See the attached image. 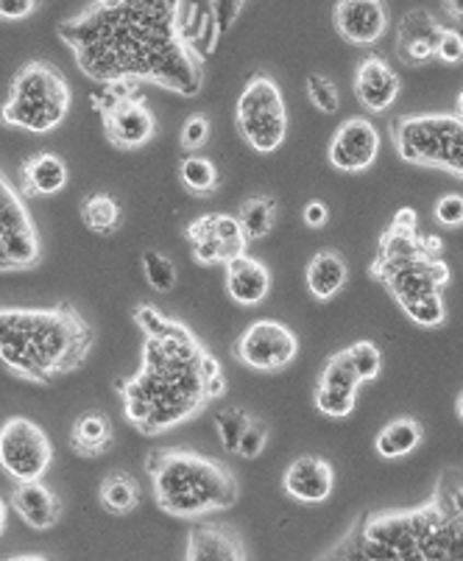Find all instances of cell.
Segmentation results:
<instances>
[{"instance_id": "8d00e7d4", "label": "cell", "mask_w": 463, "mask_h": 561, "mask_svg": "<svg viewBox=\"0 0 463 561\" xmlns=\"http://www.w3.org/2000/svg\"><path fill=\"white\" fill-rule=\"evenodd\" d=\"M268 438H271V431H268V422L259 420V416H252V422L246 425V431H243L241 442H238V456L246 458V461H252V458L263 456V450H266Z\"/></svg>"}, {"instance_id": "5b68a950", "label": "cell", "mask_w": 463, "mask_h": 561, "mask_svg": "<svg viewBox=\"0 0 463 561\" xmlns=\"http://www.w3.org/2000/svg\"><path fill=\"white\" fill-rule=\"evenodd\" d=\"M441 247V238L419 232L414 207H402L380 238L378 257L371 263V277L419 328H441L447 321L444 290L452 274Z\"/></svg>"}, {"instance_id": "4dcf8cb0", "label": "cell", "mask_w": 463, "mask_h": 561, "mask_svg": "<svg viewBox=\"0 0 463 561\" xmlns=\"http://www.w3.org/2000/svg\"><path fill=\"white\" fill-rule=\"evenodd\" d=\"M360 386H363V382H360L358 371H355L352 366V358H349V352L346 350L335 352L333 358L327 360V366H324L322 377H319V389L358 394Z\"/></svg>"}, {"instance_id": "f35d334b", "label": "cell", "mask_w": 463, "mask_h": 561, "mask_svg": "<svg viewBox=\"0 0 463 561\" xmlns=\"http://www.w3.org/2000/svg\"><path fill=\"white\" fill-rule=\"evenodd\" d=\"M436 59L447 65L463 62V32L461 28H441L439 48H436Z\"/></svg>"}, {"instance_id": "7c38bea8", "label": "cell", "mask_w": 463, "mask_h": 561, "mask_svg": "<svg viewBox=\"0 0 463 561\" xmlns=\"http://www.w3.org/2000/svg\"><path fill=\"white\" fill-rule=\"evenodd\" d=\"M54 463L50 436L28 416H9L0 425V469L14 483L43 481Z\"/></svg>"}, {"instance_id": "7402d4cb", "label": "cell", "mask_w": 463, "mask_h": 561, "mask_svg": "<svg viewBox=\"0 0 463 561\" xmlns=\"http://www.w3.org/2000/svg\"><path fill=\"white\" fill-rule=\"evenodd\" d=\"M68 162L54 151H39L20 165V193L25 198H48L68 187Z\"/></svg>"}, {"instance_id": "ba28073f", "label": "cell", "mask_w": 463, "mask_h": 561, "mask_svg": "<svg viewBox=\"0 0 463 561\" xmlns=\"http://www.w3.org/2000/svg\"><path fill=\"white\" fill-rule=\"evenodd\" d=\"M391 142L410 165L436 168L463 180V93L455 112L396 115L391 121Z\"/></svg>"}, {"instance_id": "5bb4252c", "label": "cell", "mask_w": 463, "mask_h": 561, "mask_svg": "<svg viewBox=\"0 0 463 561\" xmlns=\"http://www.w3.org/2000/svg\"><path fill=\"white\" fill-rule=\"evenodd\" d=\"M185 238L193 247V257L201 265H227L246 254L248 247L241 221L229 213H210V216L196 218L185 229Z\"/></svg>"}, {"instance_id": "ab89813d", "label": "cell", "mask_w": 463, "mask_h": 561, "mask_svg": "<svg viewBox=\"0 0 463 561\" xmlns=\"http://www.w3.org/2000/svg\"><path fill=\"white\" fill-rule=\"evenodd\" d=\"M243 7H246V0H210V12L212 18H216V25H218V34H227L232 25H235V20L241 18Z\"/></svg>"}, {"instance_id": "44dd1931", "label": "cell", "mask_w": 463, "mask_h": 561, "mask_svg": "<svg viewBox=\"0 0 463 561\" xmlns=\"http://www.w3.org/2000/svg\"><path fill=\"white\" fill-rule=\"evenodd\" d=\"M9 503L32 530H50L62 519V497L43 481L14 483Z\"/></svg>"}, {"instance_id": "ee69618b", "label": "cell", "mask_w": 463, "mask_h": 561, "mask_svg": "<svg viewBox=\"0 0 463 561\" xmlns=\"http://www.w3.org/2000/svg\"><path fill=\"white\" fill-rule=\"evenodd\" d=\"M7 519H9V503L0 497V537H3V530H7Z\"/></svg>"}, {"instance_id": "3957f363", "label": "cell", "mask_w": 463, "mask_h": 561, "mask_svg": "<svg viewBox=\"0 0 463 561\" xmlns=\"http://www.w3.org/2000/svg\"><path fill=\"white\" fill-rule=\"evenodd\" d=\"M322 559L444 561L463 559V469L447 467L432 497L416 508L360 514Z\"/></svg>"}, {"instance_id": "2e32d148", "label": "cell", "mask_w": 463, "mask_h": 561, "mask_svg": "<svg viewBox=\"0 0 463 561\" xmlns=\"http://www.w3.org/2000/svg\"><path fill=\"white\" fill-rule=\"evenodd\" d=\"M335 32L352 45H378L389 32V7L383 0H338Z\"/></svg>"}, {"instance_id": "277c9868", "label": "cell", "mask_w": 463, "mask_h": 561, "mask_svg": "<svg viewBox=\"0 0 463 561\" xmlns=\"http://www.w3.org/2000/svg\"><path fill=\"white\" fill-rule=\"evenodd\" d=\"M95 328L79 308H0V366L34 386H50L86 364L95 350Z\"/></svg>"}, {"instance_id": "7bdbcfd3", "label": "cell", "mask_w": 463, "mask_h": 561, "mask_svg": "<svg viewBox=\"0 0 463 561\" xmlns=\"http://www.w3.org/2000/svg\"><path fill=\"white\" fill-rule=\"evenodd\" d=\"M444 12L450 14V20L463 23V0H444Z\"/></svg>"}, {"instance_id": "30bf717a", "label": "cell", "mask_w": 463, "mask_h": 561, "mask_svg": "<svg viewBox=\"0 0 463 561\" xmlns=\"http://www.w3.org/2000/svg\"><path fill=\"white\" fill-rule=\"evenodd\" d=\"M235 129L259 154H274L288 137V106L282 87L268 73H254L235 104Z\"/></svg>"}, {"instance_id": "cb8c5ba5", "label": "cell", "mask_w": 463, "mask_h": 561, "mask_svg": "<svg viewBox=\"0 0 463 561\" xmlns=\"http://www.w3.org/2000/svg\"><path fill=\"white\" fill-rule=\"evenodd\" d=\"M346 279H349V265L333 249L315 252L310 257L308 268H304V283H308V290L319 302H329L333 297H338Z\"/></svg>"}, {"instance_id": "52a82bcc", "label": "cell", "mask_w": 463, "mask_h": 561, "mask_svg": "<svg viewBox=\"0 0 463 561\" xmlns=\"http://www.w3.org/2000/svg\"><path fill=\"white\" fill-rule=\"evenodd\" d=\"M70 104L73 93L68 76L45 59H32L9 84V99L0 106V124L28 135H48L65 124Z\"/></svg>"}, {"instance_id": "836d02e7", "label": "cell", "mask_w": 463, "mask_h": 561, "mask_svg": "<svg viewBox=\"0 0 463 561\" xmlns=\"http://www.w3.org/2000/svg\"><path fill=\"white\" fill-rule=\"evenodd\" d=\"M248 422H252V416H248L243 408H223V411L216 413V431H218V438H221L223 450L229 453L238 450V442H241Z\"/></svg>"}, {"instance_id": "8fae6325", "label": "cell", "mask_w": 463, "mask_h": 561, "mask_svg": "<svg viewBox=\"0 0 463 561\" xmlns=\"http://www.w3.org/2000/svg\"><path fill=\"white\" fill-rule=\"evenodd\" d=\"M25 202L0 168V274L28 272L43 260V238Z\"/></svg>"}, {"instance_id": "9c48e42d", "label": "cell", "mask_w": 463, "mask_h": 561, "mask_svg": "<svg viewBox=\"0 0 463 561\" xmlns=\"http://www.w3.org/2000/svg\"><path fill=\"white\" fill-rule=\"evenodd\" d=\"M140 81H106L90 104L101 115L106 140L120 151H137L149 146L157 135V115L142 95Z\"/></svg>"}, {"instance_id": "603a6c76", "label": "cell", "mask_w": 463, "mask_h": 561, "mask_svg": "<svg viewBox=\"0 0 463 561\" xmlns=\"http://www.w3.org/2000/svg\"><path fill=\"white\" fill-rule=\"evenodd\" d=\"M223 268H227V294L232 297V302H238L241 308H254V305L268 297L271 272H268V265L263 260L241 254Z\"/></svg>"}, {"instance_id": "f6af8a7d", "label": "cell", "mask_w": 463, "mask_h": 561, "mask_svg": "<svg viewBox=\"0 0 463 561\" xmlns=\"http://www.w3.org/2000/svg\"><path fill=\"white\" fill-rule=\"evenodd\" d=\"M455 411H458V416H461V420H463V391H461V394H458V402H455Z\"/></svg>"}, {"instance_id": "f1b7e54d", "label": "cell", "mask_w": 463, "mask_h": 561, "mask_svg": "<svg viewBox=\"0 0 463 561\" xmlns=\"http://www.w3.org/2000/svg\"><path fill=\"white\" fill-rule=\"evenodd\" d=\"M120 204L112 193H90V196L81 202V221L90 232L95 234H112L120 227Z\"/></svg>"}, {"instance_id": "60d3db41", "label": "cell", "mask_w": 463, "mask_h": 561, "mask_svg": "<svg viewBox=\"0 0 463 561\" xmlns=\"http://www.w3.org/2000/svg\"><path fill=\"white\" fill-rule=\"evenodd\" d=\"M39 9V0H0V23H23Z\"/></svg>"}, {"instance_id": "7a4b0ae2", "label": "cell", "mask_w": 463, "mask_h": 561, "mask_svg": "<svg viewBox=\"0 0 463 561\" xmlns=\"http://www.w3.org/2000/svg\"><path fill=\"white\" fill-rule=\"evenodd\" d=\"M131 319L142 333L140 369L115 380L124 416L140 436H162L227 394L221 364L187 324L140 302Z\"/></svg>"}, {"instance_id": "ffe728a7", "label": "cell", "mask_w": 463, "mask_h": 561, "mask_svg": "<svg viewBox=\"0 0 463 561\" xmlns=\"http://www.w3.org/2000/svg\"><path fill=\"white\" fill-rule=\"evenodd\" d=\"M335 486V472L329 467V461L319 456H299L297 461H291V467L285 469L282 476V489L291 494L299 503H324V500L333 494Z\"/></svg>"}, {"instance_id": "d4e9b609", "label": "cell", "mask_w": 463, "mask_h": 561, "mask_svg": "<svg viewBox=\"0 0 463 561\" xmlns=\"http://www.w3.org/2000/svg\"><path fill=\"white\" fill-rule=\"evenodd\" d=\"M115 445V425L104 411H86L73 422L70 447L81 458H101Z\"/></svg>"}, {"instance_id": "e0dca14e", "label": "cell", "mask_w": 463, "mask_h": 561, "mask_svg": "<svg viewBox=\"0 0 463 561\" xmlns=\"http://www.w3.org/2000/svg\"><path fill=\"white\" fill-rule=\"evenodd\" d=\"M444 25L432 18L427 9H410L402 14L400 25H396V56L402 65L408 68H425L436 59V48H439V37Z\"/></svg>"}, {"instance_id": "6da1fadb", "label": "cell", "mask_w": 463, "mask_h": 561, "mask_svg": "<svg viewBox=\"0 0 463 561\" xmlns=\"http://www.w3.org/2000/svg\"><path fill=\"white\" fill-rule=\"evenodd\" d=\"M86 79L146 81L167 93L205 87V62L221 43L212 12L187 23L182 0H90L56 28Z\"/></svg>"}, {"instance_id": "83f0119b", "label": "cell", "mask_w": 463, "mask_h": 561, "mask_svg": "<svg viewBox=\"0 0 463 561\" xmlns=\"http://www.w3.org/2000/svg\"><path fill=\"white\" fill-rule=\"evenodd\" d=\"M238 221H241L243 232H246L248 243L263 241L268 238L277 221V198L259 193V196H248L241 204V213H238Z\"/></svg>"}, {"instance_id": "ac0fdd59", "label": "cell", "mask_w": 463, "mask_h": 561, "mask_svg": "<svg viewBox=\"0 0 463 561\" xmlns=\"http://www.w3.org/2000/svg\"><path fill=\"white\" fill-rule=\"evenodd\" d=\"M402 90V79L380 54H369L360 59L355 73V95L358 104L371 115H383L396 104Z\"/></svg>"}, {"instance_id": "b9f144b4", "label": "cell", "mask_w": 463, "mask_h": 561, "mask_svg": "<svg viewBox=\"0 0 463 561\" xmlns=\"http://www.w3.org/2000/svg\"><path fill=\"white\" fill-rule=\"evenodd\" d=\"M302 221H304V227H310V229L327 227V221H329V207L322 202V198H310V202L304 204Z\"/></svg>"}, {"instance_id": "4316f807", "label": "cell", "mask_w": 463, "mask_h": 561, "mask_svg": "<svg viewBox=\"0 0 463 561\" xmlns=\"http://www.w3.org/2000/svg\"><path fill=\"white\" fill-rule=\"evenodd\" d=\"M99 500H101V506H104L109 514H115V517H126V514H131L137 506H140V483H137L135 476H129V472L115 469V472H109V476L101 481Z\"/></svg>"}, {"instance_id": "d6a6232c", "label": "cell", "mask_w": 463, "mask_h": 561, "mask_svg": "<svg viewBox=\"0 0 463 561\" xmlns=\"http://www.w3.org/2000/svg\"><path fill=\"white\" fill-rule=\"evenodd\" d=\"M346 352L352 358L360 382L378 380L380 371H383V352H380V346L374 341H358V344L346 346Z\"/></svg>"}, {"instance_id": "f546056e", "label": "cell", "mask_w": 463, "mask_h": 561, "mask_svg": "<svg viewBox=\"0 0 463 561\" xmlns=\"http://www.w3.org/2000/svg\"><path fill=\"white\" fill-rule=\"evenodd\" d=\"M180 182L187 193L205 198L218 191V185H221V173H218L216 162H212L210 157L187 154L185 160L180 162Z\"/></svg>"}, {"instance_id": "484cf974", "label": "cell", "mask_w": 463, "mask_h": 561, "mask_svg": "<svg viewBox=\"0 0 463 561\" xmlns=\"http://www.w3.org/2000/svg\"><path fill=\"white\" fill-rule=\"evenodd\" d=\"M421 442H425V427H421V422L414 420V416H400V420L389 422V425L378 433L374 447H378L380 458L396 461V458L410 456Z\"/></svg>"}, {"instance_id": "74e56055", "label": "cell", "mask_w": 463, "mask_h": 561, "mask_svg": "<svg viewBox=\"0 0 463 561\" xmlns=\"http://www.w3.org/2000/svg\"><path fill=\"white\" fill-rule=\"evenodd\" d=\"M432 218H436V224H441V227L447 229H461L463 227L461 193H447V196H441L439 202H436V207H432Z\"/></svg>"}, {"instance_id": "4fadbf2b", "label": "cell", "mask_w": 463, "mask_h": 561, "mask_svg": "<svg viewBox=\"0 0 463 561\" xmlns=\"http://www.w3.org/2000/svg\"><path fill=\"white\" fill-rule=\"evenodd\" d=\"M238 364L254 371H282L299 355V339L288 324L274 319H259L248 324L232 344Z\"/></svg>"}, {"instance_id": "9a60e30c", "label": "cell", "mask_w": 463, "mask_h": 561, "mask_svg": "<svg viewBox=\"0 0 463 561\" xmlns=\"http://www.w3.org/2000/svg\"><path fill=\"white\" fill-rule=\"evenodd\" d=\"M380 154V131L369 117H349L329 140V162L344 173H360L374 165Z\"/></svg>"}, {"instance_id": "1f68e13d", "label": "cell", "mask_w": 463, "mask_h": 561, "mask_svg": "<svg viewBox=\"0 0 463 561\" xmlns=\"http://www.w3.org/2000/svg\"><path fill=\"white\" fill-rule=\"evenodd\" d=\"M140 265L146 283L154 290H160V294H171V290L176 288V283H180L176 263H173L167 254L157 252V249H146V252L140 254Z\"/></svg>"}, {"instance_id": "e575fe53", "label": "cell", "mask_w": 463, "mask_h": 561, "mask_svg": "<svg viewBox=\"0 0 463 561\" xmlns=\"http://www.w3.org/2000/svg\"><path fill=\"white\" fill-rule=\"evenodd\" d=\"M308 99L310 104H313L319 112H324V115H335V112L340 110V93L329 76H322V73L308 76Z\"/></svg>"}, {"instance_id": "8992f818", "label": "cell", "mask_w": 463, "mask_h": 561, "mask_svg": "<svg viewBox=\"0 0 463 561\" xmlns=\"http://www.w3.org/2000/svg\"><path fill=\"white\" fill-rule=\"evenodd\" d=\"M146 472L160 512L190 523L229 512L241 494L235 472L227 463L185 447L151 450L146 456Z\"/></svg>"}, {"instance_id": "d590c367", "label": "cell", "mask_w": 463, "mask_h": 561, "mask_svg": "<svg viewBox=\"0 0 463 561\" xmlns=\"http://www.w3.org/2000/svg\"><path fill=\"white\" fill-rule=\"evenodd\" d=\"M210 135H212L210 117H207L205 112H193L185 124H182L180 146L187 151V154H196L198 149H205L207 142H210Z\"/></svg>"}, {"instance_id": "d6986e66", "label": "cell", "mask_w": 463, "mask_h": 561, "mask_svg": "<svg viewBox=\"0 0 463 561\" xmlns=\"http://www.w3.org/2000/svg\"><path fill=\"white\" fill-rule=\"evenodd\" d=\"M248 550L238 528L216 519H196L187 534V561H246Z\"/></svg>"}]
</instances>
